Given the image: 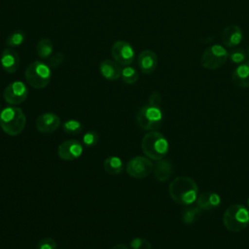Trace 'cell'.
Wrapping results in <instances>:
<instances>
[{"instance_id":"8992f818","label":"cell","mask_w":249,"mask_h":249,"mask_svg":"<svg viewBox=\"0 0 249 249\" xmlns=\"http://www.w3.org/2000/svg\"><path fill=\"white\" fill-rule=\"evenodd\" d=\"M136 122L143 130H156L162 122V113L160 108L154 107L149 104L142 106L136 114Z\"/></svg>"},{"instance_id":"d4e9b609","label":"cell","mask_w":249,"mask_h":249,"mask_svg":"<svg viewBox=\"0 0 249 249\" xmlns=\"http://www.w3.org/2000/svg\"><path fill=\"white\" fill-rule=\"evenodd\" d=\"M63 130L68 134H79L83 130V124L77 120H67L62 124Z\"/></svg>"},{"instance_id":"5b68a950","label":"cell","mask_w":249,"mask_h":249,"mask_svg":"<svg viewBox=\"0 0 249 249\" xmlns=\"http://www.w3.org/2000/svg\"><path fill=\"white\" fill-rule=\"evenodd\" d=\"M24 77L30 87L36 89H45L51 82V67L43 61L35 60L26 67Z\"/></svg>"},{"instance_id":"9c48e42d","label":"cell","mask_w":249,"mask_h":249,"mask_svg":"<svg viewBox=\"0 0 249 249\" xmlns=\"http://www.w3.org/2000/svg\"><path fill=\"white\" fill-rule=\"evenodd\" d=\"M113 59L121 66H128L132 64L135 58V53L132 46L124 40L116 41L111 48Z\"/></svg>"},{"instance_id":"8fae6325","label":"cell","mask_w":249,"mask_h":249,"mask_svg":"<svg viewBox=\"0 0 249 249\" xmlns=\"http://www.w3.org/2000/svg\"><path fill=\"white\" fill-rule=\"evenodd\" d=\"M83 154V145L77 139H68L60 143L57 147V156L65 161L78 159Z\"/></svg>"},{"instance_id":"7402d4cb","label":"cell","mask_w":249,"mask_h":249,"mask_svg":"<svg viewBox=\"0 0 249 249\" xmlns=\"http://www.w3.org/2000/svg\"><path fill=\"white\" fill-rule=\"evenodd\" d=\"M200 212L201 210L197 206L194 207L191 205H187V207L182 212V220L184 224L191 225L195 223L200 216Z\"/></svg>"},{"instance_id":"9a60e30c","label":"cell","mask_w":249,"mask_h":249,"mask_svg":"<svg viewBox=\"0 0 249 249\" xmlns=\"http://www.w3.org/2000/svg\"><path fill=\"white\" fill-rule=\"evenodd\" d=\"M243 38L241 28L236 24H231L227 26L222 33L223 45L227 48H234L238 46Z\"/></svg>"},{"instance_id":"83f0119b","label":"cell","mask_w":249,"mask_h":249,"mask_svg":"<svg viewBox=\"0 0 249 249\" xmlns=\"http://www.w3.org/2000/svg\"><path fill=\"white\" fill-rule=\"evenodd\" d=\"M132 249H152L151 242L144 237H135L130 241Z\"/></svg>"},{"instance_id":"ba28073f","label":"cell","mask_w":249,"mask_h":249,"mask_svg":"<svg viewBox=\"0 0 249 249\" xmlns=\"http://www.w3.org/2000/svg\"><path fill=\"white\" fill-rule=\"evenodd\" d=\"M154 169V163L147 157L136 156L131 158L126 163V173L135 179H143L149 176Z\"/></svg>"},{"instance_id":"cb8c5ba5","label":"cell","mask_w":249,"mask_h":249,"mask_svg":"<svg viewBox=\"0 0 249 249\" xmlns=\"http://www.w3.org/2000/svg\"><path fill=\"white\" fill-rule=\"evenodd\" d=\"M122 80L127 84V85H132L137 82L138 80V72L136 71L135 68L131 67L130 65L124 66L122 69V75H121Z\"/></svg>"},{"instance_id":"836d02e7","label":"cell","mask_w":249,"mask_h":249,"mask_svg":"<svg viewBox=\"0 0 249 249\" xmlns=\"http://www.w3.org/2000/svg\"><path fill=\"white\" fill-rule=\"evenodd\" d=\"M248 57H249V50H248Z\"/></svg>"},{"instance_id":"4316f807","label":"cell","mask_w":249,"mask_h":249,"mask_svg":"<svg viewBox=\"0 0 249 249\" xmlns=\"http://www.w3.org/2000/svg\"><path fill=\"white\" fill-rule=\"evenodd\" d=\"M98 133L94 130H89L84 134L83 144L87 147H93L98 143Z\"/></svg>"},{"instance_id":"f1b7e54d","label":"cell","mask_w":249,"mask_h":249,"mask_svg":"<svg viewBox=\"0 0 249 249\" xmlns=\"http://www.w3.org/2000/svg\"><path fill=\"white\" fill-rule=\"evenodd\" d=\"M37 249H56V242L52 237H44L38 242Z\"/></svg>"},{"instance_id":"e575fe53","label":"cell","mask_w":249,"mask_h":249,"mask_svg":"<svg viewBox=\"0 0 249 249\" xmlns=\"http://www.w3.org/2000/svg\"><path fill=\"white\" fill-rule=\"evenodd\" d=\"M0 112H1V111H0Z\"/></svg>"},{"instance_id":"ac0fdd59","label":"cell","mask_w":249,"mask_h":249,"mask_svg":"<svg viewBox=\"0 0 249 249\" xmlns=\"http://www.w3.org/2000/svg\"><path fill=\"white\" fill-rule=\"evenodd\" d=\"M153 172L158 181L160 182L167 181L173 172L172 162L166 159L159 160L154 165Z\"/></svg>"},{"instance_id":"4dcf8cb0","label":"cell","mask_w":249,"mask_h":249,"mask_svg":"<svg viewBox=\"0 0 249 249\" xmlns=\"http://www.w3.org/2000/svg\"><path fill=\"white\" fill-rule=\"evenodd\" d=\"M160 102H161V96L158 91H154L150 94L149 101H148L149 105L154 106V107H160Z\"/></svg>"},{"instance_id":"5bb4252c","label":"cell","mask_w":249,"mask_h":249,"mask_svg":"<svg viewBox=\"0 0 249 249\" xmlns=\"http://www.w3.org/2000/svg\"><path fill=\"white\" fill-rule=\"evenodd\" d=\"M139 69L144 74H152L158 66V55L151 50L142 51L137 57Z\"/></svg>"},{"instance_id":"44dd1931","label":"cell","mask_w":249,"mask_h":249,"mask_svg":"<svg viewBox=\"0 0 249 249\" xmlns=\"http://www.w3.org/2000/svg\"><path fill=\"white\" fill-rule=\"evenodd\" d=\"M53 51V42L48 38H42L36 45V53L41 59H48Z\"/></svg>"},{"instance_id":"ffe728a7","label":"cell","mask_w":249,"mask_h":249,"mask_svg":"<svg viewBox=\"0 0 249 249\" xmlns=\"http://www.w3.org/2000/svg\"><path fill=\"white\" fill-rule=\"evenodd\" d=\"M104 170L110 175H118L124 170V163L122 160L117 156H111L103 161Z\"/></svg>"},{"instance_id":"603a6c76","label":"cell","mask_w":249,"mask_h":249,"mask_svg":"<svg viewBox=\"0 0 249 249\" xmlns=\"http://www.w3.org/2000/svg\"><path fill=\"white\" fill-rule=\"evenodd\" d=\"M26 34L22 30H16L12 32L6 39V45L10 48L19 47L25 40Z\"/></svg>"},{"instance_id":"f546056e","label":"cell","mask_w":249,"mask_h":249,"mask_svg":"<svg viewBox=\"0 0 249 249\" xmlns=\"http://www.w3.org/2000/svg\"><path fill=\"white\" fill-rule=\"evenodd\" d=\"M64 59V55L61 53H56L54 54H52L49 58H48V65L51 68H55L58 65H60L62 63Z\"/></svg>"},{"instance_id":"d6a6232c","label":"cell","mask_w":249,"mask_h":249,"mask_svg":"<svg viewBox=\"0 0 249 249\" xmlns=\"http://www.w3.org/2000/svg\"><path fill=\"white\" fill-rule=\"evenodd\" d=\"M247 203H248V208H249V197H248V201H247Z\"/></svg>"},{"instance_id":"7a4b0ae2","label":"cell","mask_w":249,"mask_h":249,"mask_svg":"<svg viewBox=\"0 0 249 249\" xmlns=\"http://www.w3.org/2000/svg\"><path fill=\"white\" fill-rule=\"evenodd\" d=\"M26 124V117L23 111L16 106H8L0 112V127L10 136L21 133Z\"/></svg>"},{"instance_id":"2e32d148","label":"cell","mask_w":249,"mask_h":249,"mask_svg":"<svg viewBox=\"0 0 249 249\" xmlns=\"http://www.w3.org/2000/svg\"><path fill=\"white\" fill-rule=\"evenodd\" d=\"M99 71L102 77L109 81H117L122 75L121 65L111 59L102 60L99 64Z\"/></svg>"},{"instance_id":"1f68e13d","label":"cell","mask_w":249,"mask_h":249,"mask_svg":"<svg viewBox=\"0 0 249 249\" xmlns=\"http://www.w3.org/2000/svg\"><path fill=\"white\" fill-rule=\"evenodd\" d=\"M110 249H128L127 246L125 244H123V243H118L116 245H114L113 247H111Z\"/></svg>"},{"instance_id":"52a82bcc","label":"cell","mask_w":249,"mask_h":249,"mask_svg":"<svg viewBox=\"0 0 249 249\" xmlns=\"http://www.w3.org/2000/svg\"><path fill=\"white\" fill-rule=\"evenodd\" d=\"M229 57L228 51L221 45H212L204 50L201 55L202 67L215 70L223 66Z\"/></svg>"},{"instance_id":"6da1fadb","label":"cell","mask_w":249,"mask_h":249,"mask_svg":"<svg viewBox=\"0 0 249 249\" xmlns=\"http://www.w3.org/2000/svg\"><path fill=\"white\" fill-rule=\"evenodd\" d=\"M168 193L173 201L187 206L196 201L198 187L194 179L187 176H179L169 184Z\"/></svg>"},{"instance_id":"e0dca14e","label":"cell","mask_w":249,"mask_h":249,"mask_svg":"<svg viewBox=\"0 0 249 249\" xmlns=\"http://www.w3.org/2000/svg\"><path fill=\"white\" fill-rule=\"evenodd\" d=\"M221 204V197L214 192H204L196 198V206L200 210H213Z\"/></svg>"},{"instance_id":"3957f363","label":"cell","mask_w":249,"mask_h":249,"mask_svg":"<svg viewBox=\"0 0 249 249\" xmlns=\"http://www.w3.org/2000/svg\"><path fill=\"white\" fill-rule=\"evenodd\" d=\"M141 149L147 158L157 161L167 155L169 145L162 133L152 130L143 136Z\"/></svg>"},{"instance_id":"484cf974","label":"cell","mask_w":249,"mask_h":249,"mask_svg":"<svg viewBox=\"0 0 249 249\" xmlns=\"http://www.w3.org/2000/svg\"><path fill=\"white\" fill-rule=\"evenodd\" d=\"M229 57H230V59H231V61L232 63L240 65V64H242V63L247 61L248 55L246 54L244 50H242V49H235V50L231 51L229 53Z\"/></svg>"},{"instance_id":"277c9868","label":"cell","mask_w":249,"mask_h":249,"mask_svg":"<svg viewBox=\"0 0 249 249\" xmlns=\"http://www.w3.org/2000/svg\"><path fill=\"white\" fill-rule=\"evenodd\" d=\"M223 224L230 231H243L249 225V210L242 204L228 206L223 215Z\"/></svg>"},{"instance_id":"30bf717a","label":"cell","mask_w":249,"mask_h":249,"mask_svg":"<svg viewBox=\"0 0 249 249\" xmlns=\"http://www.w3.org/2000/svg\"><path fill=\"white\" fill-rule=\"evenodd\" d=\"M28 96V89L21 81L10 83L3 91L4 100L10 105H18L25 101Z\"/></svg>"},{"instance_id":"d6986e66","label":"cell","mask_w":249,"mask_h":249,"mask_svg":"<svg viewBox=\"0 0 249 249\" xmlns=\"http://www.w3.org/2000/svg\"><path fill=\"white\" fill-rule=\"evenodd\" d=\"M232 82L240 88H249V61L238 65L231 75Z\"/></svg>"},{"instance_id":"7c38bea8","label":"cell","mask_w":249,"mask_h":249,"mask_svg":"<svg viewBox=\"0 0 249 249\" xmlns=\"http://www.w3.org/2000/svg\"><path fill=\"white\" fill-rule=\"evenodd\" d=\"M36 128L41 133H52L60 125V118L52 112H46L37 117Z\"/></svg>"},{"instance_id":"4fadbf2b","label":"cell","mask_w":249,"mask_h":249,"mask_svg":"<svg viewBox=\"0 0 249 249\" xmlns=\"http://www.w3.org/2000/svg\"><path fill=\"white\" fill-rule=\"evenodd\" d=\"M0 63L5 72L14 74L19 67V56L13 48H5L0 56Z\"/></svg>"}]
</instances>
